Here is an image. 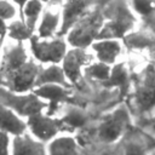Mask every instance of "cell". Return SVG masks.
Listing matches in <instances>:
<instances>
[{"label":"cell","instance_id":"1","mask_svg":"<svg viewBox=\"0 0 155 155\" xmlns=\"http://www.w3.org/2000/svg\"><path fill=\"white\" fill-rule=\"evenodd\" d=\"M103 22V16L98 12L84 16L70 28L68 35L69 42L76 48H85L86 46L92 45L94 39H98L99 36Z\"/></svg>","mask_w":155,"mask_h":155},{"label":"cell","instance_id":"2","mask_svg":"<svg viewBox=\"0 0 155 155\" xmlns=\"http://www.w3.org/2000/svg\"><path fill=\"white\" fill-rule=\"evenodd\" d=\"M133 23L134 17L131 10L126 4L119 2L111 8L107 21L103 22L98 39H116L124 36L131 30Z\"/></svg>","mask_w":155,"mask_h":155},{"label":"cell","instance_id":"3","mask_svg":"<svg viewBox=\"0 0 155 155\" xmlns=\"http://www.w3.org/2000/svg\"><path fill=\"white\" fill-rule=\"evenodd\" d=\"M0 101L2 105L12 109L19 115H24L28 117L41 113V110L45 108V103L35 93L24 94L0 88Z\"/></svg>","mask_w":155,"mask_h":155},{"label":"cell","instance_id":"4","mask_svg":"<svg viewBox=\"0 0 155 155\" xmlns=\"http://www.w3.org/2000/svg\"><path fill=\"white\" fill-rule=\"evenodd\" d=\"M133 101L142 114H148L155 109V68L148 67L136 84Z\"/></svg>","mask_w":155,"mask_h":155},{"label":"cell","instance_id":"5","mask_svg":"<svg viewBox=\"0 0 155 155\" xmlns=\"http://www.w3.org/2000/svg\"><path fill=\"white\" fill-rule=\"evenodd\" d=\"M130 124V115L126 108L121 107L108 114L98 126V137L105 143L116 142L126 132Z\"/></svg>","mask_w":155,"mask_h":155},{"label":"cell","instance_id":"6","mask_svg":"<svg viewBox=\"0 0 155 155\" xmlns=\"http://www.w3.org/2000/svg\"><path fill=\"white\" fill-rule=\"evenodd\" d=\"M31 50L36 59L50 64H58L68 52L65 42L58 39H31Z\"/></svg>","mask_w":155,"mask_h":155},{"label":"cell","instance_id":"7","mask_svg":"<svg viewBox=\"0 0 155 155\" xmlns=\"http://www.w3.org/2000/svg\"><path fill=\"white\" fill-rule=\"evenodd\" d=\"M38 76H39L38 67L33 62L28 61L18 69L6 74V80L10 84L8 90L17 93H24L33 85L36 84Z\"/></svg>","mask_w":155,"mask_h":155},{"label":"cell","instance_id":"8","mask_svg":"<svg viewBox=\"0 0 155 155\" xmlns=\"http://www.w3.org/2000/svg\"><path fill=\"white\" fill-rule=\"evenodd\" d=\"M61 125V121H56L42 113H38L28 117V127L30 128L34 138L40 142L52 140L59 131Z\"/></svg>","mask_w":155,"mask_h":155},{"label":"cell","instance_id":"9","mask_svg":"<svg viewBox=\"0 0 155 155\" xmlns=\"http://www.w3.org/2000/svg\"><path fill=\"white\" fill-rule=\"evenodd\" d=\"M124 155H151L155 150V143L140 131L130 132L124 138Z\"/></svg>","mask_w":155,"mask_h":155},{"label":"cell","instance_id":"10","mask_svg":"<svg viewBox=\"0 0 155 155\" xmlns=\"http://www.w3.org/2000/svg\"><path fill=\"white\" fill-rule=\"evenodd\" d=\"M88 56L85 53L84 48H74L68 51L62 61V68L65 73L68 81L76 82L81 75V69L87 65Z\"/></svg>","mask_w":155,"mask_h":155},{"label":"cell","instance_id":"11","mask_svg":"<svg viewBox=\"0 0 155 155\" xmlns=\"http://www.w3.org/2000/svg\"><path fill=\"white\" fill-rule=\"evenodd\" d=\"M99 62L114 65L121 53V45L116 39H98L91 45Z\"/></svg>","mask_w":155,"mask_h":155},{"label":"cell","instance_id":"12","mask_svg":"<svg viewBox=\"0 0 155 155\" xmlns=\"http://www.w3.org/2000/svg\"><path fill=\"white\" fill-rule=\"evenodd\" d=\"M25 128L27 125L24 121H22L18 114L0 103V131L16 137L23 134Z\"/></svg>","mask_w":155,"mask_h":155},{"label":"cell","instance_id":"13","mask_svg":"<svg viewBox=\"0 0 155 155\" xmlns=\"http://www.w3.org/2000/svg\"><path fill=\"white\" fill-rule=\"evenodd\" d=\"M87 7V0H68L62 8V25L61 30L70 29L78 21H80Z\"/></svg>","mask_w":155,"mask_h":155},{"label":"cell","instance_id":"14","mask_svg":"<svg viewBox=\"0 0 155 155\" xmlns=\"http://www.w3.org/2000/svg\"><path fill=\"white\" fill-rule=\"evenodd\" d=\"M11 145V155H45L42 143L25 133L16 136Z\"/></svg>","mask_w":155,"mask_h":155},{"label":"cell","instance_id":"15","mask_svg":"<svg viewBox=\"0 0 155 155\" xmlns=\"http://www.w3.org/2000/svg\"><path fill=\"white\" fill-rule=\"evenodd\" d=\"M40 99H46L50 104L54 107L59 103L65 102L69 98V91L65 90V86L58 84H45L34 87L33 91Z\"/></svg>","mask_w":155,"mask_h":155},{"label":"cell","instance_id":"16","mask_svg":"<svg viewBox=\"0 0 155 155\" xmlns=\"http://www.w3.org/2000/svg\"><path fill=\"white\" fill-rule=\"evenodd\" d=\"M62 17H61V11L57 10V5H53V7H50L42 12L41 22L38 27V33L40 39H50L53 33L57 30V28L61 25Z\"/></svg>","mask_w":155,"mask_h":155},{"label":"cell","instance_id":"17","mask_svg":"<svg viewBox=\"0 0 155 155\" xmlns=\"http://www.w3.org/2000/svg\"><path fill=\"white\" fill-rule=\"evenodd\" d=\"M48 155H80L76 140L69 136L54 137L47 148Z\"/></svg>","mask_w":155,"mask_h":155},{"label":"cell","instance_id":"18","mask_svg":"<svg viewBox=\"0 0 155 155\" xmlns=\"http://www.w3.org/2000/svg\"><path fill=\"white\" fill-rule=\"evenodd\" d=\"M27 62H28V59H27V54H25L23 46L21 44H17L8 52H6V54L4 57V63H2L4 74L11 73V71L18 69Z\"/></svg>","mask_w":155,"mask_h":155},{"label":"cell","instance_id":"19","mask_svg":"<svg viewBox=\"0 0 155 155\" xmlns=\"http://www.w3.org/2000/svg\"><path fill=\"white\" fill-rule=\"evenodd\" d=\"M67 81L68 79L65 76L63 68L57 64H51L50 67L44 69V71L39 73L36 85L39 86V85H45V84H58V85L67 86Z\"/></svg>","mask_w":155,"mask_h":155},{"label":"cell","instance_id":"20","mask_svg":"<svg viewBox=\"0 0 155 155\" xmlns=\"http://www.w3.org/2000/svg\"><path fill=\"white\" fill-rule=\"evenodd\" d=\"M42 12V2L41 0H29L24 7L22 8V13H23V22L24 24L33 31L34 25L40 16V13Z\"/></svg>","mask_w":155,"mask_h":155},{"label":"cell","instance_id":"21","mask_svg":"<svg viewBox=\"0 0 155 155\" xmlns=\"http://www.w3.org/2000/svg\"><path fill=\"white\" fill-rule=\"evenodd\" d=\"M105 82L108 86H117L125 91V88L128 86V71L124 64H114L111 67L110 76Z\"/></svg>","mask_w":155,"mask_h":155},{"label":"cell","instance_id":"22","mask_svg":"<svg viewBox=\"0 0 155 155\" xmlns=\"http://www.w3.org/2000/svg\"><path fill=\"white\" fill-rule=\"evenodd\" d=\"M86 73L92 79H96L99 81H107L111 73V65L98 61L96 63H90L86 67Z\"/></svg>","mask_w":155,"mask_h":155},{"label":"cell","instance_id":"23","mask_svg":"<svg viewBox=\"0 0 155 155\" xmlns=\"http://www.w3.org/2000/svg\"><path fill=\"white\" fill-rule=\"evenodd\" d=\"M86 116L80 110H70L65 114L64 117H62L61 124H64L69 127H80L85 124Z\"/></svg>","mask_w":155,"mask_h":155},{"label":"cell","instance_id":"24","mask_svg":"<svg viewBox=\"0 0 155 155\" xmlns=\"http://www.w3.org/2000/svg\"><path fill=\"white\" fill-rule=\"evenodd\" d=\"M8 34L11 38L16 40H24L29 38V35L31 34V30L24 24V22H16L8 27Z\"/></svg>","mask_w":155,"mask_h":155},{"label":"cell","instance_id":"25","mask_svg":"<svg viewBox=\"0 0 155 155\" xmlns=\"http://www.w3.org/2000/svg\"><path fill=\"white\" fill-rule=\"evenodd\" d=\"M132 6L134 11L144 17L150 16L155 8L154 0H132Z\"/></svg>","mask_w":155,"mask_h":155},{"label":"cell","instance_id":"26","mask_svg":"<svg viewBox=\"0 0 155 155\" xmlns=\"http://www.w3.org/2000/svg\"><path fill=\"white\" fill-rule=\"evenodd\" d=\"M15 13H16V10L11 4H8L4 0H0V17L2 19L6 21L8 18H12Z\"/></svg>","mask_w":155,"mask_h":155},{"label":"cell","instance_id":"27","mask_svg":"<svg viewBox=\"0 0 155 155\" xmlns=\"http://www.w3.org/2000/svg\"><path fill=\"white\" fill-rule=\"evenodd\" d=\"M10 137L7 133L0 131V155H11Z\"/></svg>","mask_w":155,"mask_h":155},{"label":"cell","instance_id":"28","mask_svg":"<svg viewBox=\"0 0 155 155\" xmlns=\"http://www.w3.org/2000/svg\"><path fill=\"white\" fill-rule=\"evenodd\" d=\"M6 31H7V28H6V24H5V19H2L0 17V36H2Z\"/></svg>","mask_w":155,"mask_h":155},{"label":"cell","instance_id":"29","mask_svg":"<svg viewBox=\"0 0 155 155\" xmlns=\"http://www.w3.org/2000/svg\"><path fill=\"white\" fill-rule=\"evenodd\" d=\"M149 127H150V130L153 131V132H155V115L150 119V122H149Z\"/></svg>","mask_w":155,"mask_h":155},{"label":"cell","instance_id":"30","mask_svg":"<svg viewBox=\"0 0 155 155\" xmlns=\"http://www.w3.org/2000/svg\"><path fill=\"white\" fill-rule=\"evenodd\" d=\"M28 1H29V0H15V2H16L21 8H23V7H24V5H25Z\"/></svg>","mask_w":155,"mask_h":155},{"label":"cell","instance_id":"31","mask_svg":"<svg viewBox=\"0 0 155 155\" xmlns=\"http://www.w3.org/2000/svg\"><path fill=\"white\" fill-rule=\"evenodd\" d=\"M151 155H155V150H154V151H153V153H151Z\"/></svg>","mask_w":155,"mask_h":155},{"label":"cell","instance_id":"32","mask_svg":"<svg viewBox=\"0 0 155 155\" xmlns=\"http://www.w3.org/2000/svg\"><path fill=\"white\" fill-rule=\"evenodd\" d=\"M0 48H1V39H0Z\"/></svg>","mask_w":155,"mask_h":155}]
</instances>
